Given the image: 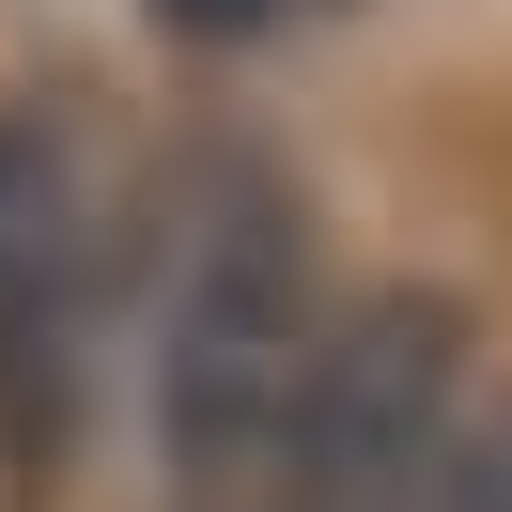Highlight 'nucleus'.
<instances>
[{
	"instance_id": "f257e3e1",
	"label": "nucleus",
	"mask_w": 512,
	"mask_h": 512,
	"mask_svg": "<svg viewBox=\"0 0 512 512\" xmlns=\"http://www.w3.org/2000/svg\"><path fill=\"white\" fill-rule=\"evenodd\" d=\"M311 357H326L311 202L264 156H202L187 202H171V280H156V481H171V512L280 497V435H295Z\"/></svg>"
},
{
	"instance_id": "f03ea898",
	"label": "nucleus",
	"mask_w": 512,
	"mask_h": 512,
	"mask_svg": "<svg viewBox=\"0 0 512 512\" xmlns=\"http://www.w3.org/2000/svg\"><path fill=\"white\" fill-rule=\"evenodd\" d=\"M481 326L466 295L435 280H388L357 295V311H326V357L311 388H295V435H280V497L264 512H419V481L450 466V435H466L481 404Z\"/></svg>"
},
{
	"instance_id": "7ed1b4c3",
	"label": "nucleus",
	"mask_w": 512,
	"mask_h": 512,
	"mask_svg": "<svg viewBox=\"0 0 512 512\" xmlns=\"http://www.w3.org/2000/svg\"><path fill=\"white\" fill-rule=\"evenodd\" d=\"M94 388V171L32 94H0V466L47 481Z\"/></svg>"
},
{
	"instance_id": "20e7f679",
	"label": "nucleus",
	"mask_w": 512,
	"mask_h": 512,
	"mask_svg": "<svg viewBox=\"0 0 512 512\" xmlns=\"http://www.w3.org/2000/svg\"><path fill=\"white\" fill-rule=\"evenodd\" d=\"M419 512H512V404H466V435L419 481Z\"/></svg>"
},
{
	"instance_id": "39448f33",
	"label": "nucleus",
	"mask_w": 512,
	"mask_h": 512,
	"mask_svg": "<svg viewBox=\"0 0 512 512\" xmlns=\"http://www.w3.org/2000/svg\"><path fill=\"white\" fill-rule=\"evenodd\" d=\"M171 32H202V47H249V32H280V16H311V0H156Z\"/></svg>"
}]
</instances>
